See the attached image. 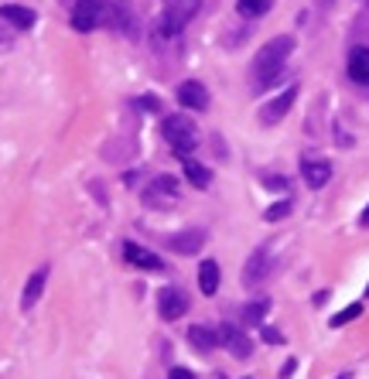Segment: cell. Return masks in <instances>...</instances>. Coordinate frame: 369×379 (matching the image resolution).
Returning <instances> with one entry per match:
<instances>
[{
  "label": "cell",
  "mask_w": 369,
  "mask_h": 379,
  "mask_svg": "<svg viewBox=\"0 0 369 379\" xmlns=\"http://www.w3.org/2000/svg\"><path fill=\"white\" fill-rule=\"evenodd\" d=\"M294 52V38L291 35H277V38H270L264 48L257 52L253 58V86L257 89H270V86H277L280 82V75H284V65H287V58Z\"/></svg>",
  "instance_id": "cell-1"
},
{
  "label": "cell",
  "mask_w": 369,
  "mask_h": 379,
  "mask_svg": "<svg viewBox=\"0 0 369 379\" xmlns=\"http://www.w3.org/2000/svg\"><path fill=\"white\" fill-rule=\"evenodd\" d=\"M161 133H164V140L171 144V151L181 154V158H188V154L195 151V144H199V127H195L185 113H171V116H164Z\"/></svg>",
  "instance_id": "cell-2"
},
{
  "label": "cell",
  "mask_w": 369,
  "mask_h": 379,
  "mask_svg": "<svg viewBox=\"0 0 369 379\" xmlns=\"http://www.w3.org/2000/svg\"><path fill=\"white\" fill-rule=\"evenodd\" d=\"M103 21V0H75L72 7V28L79 35H89Z\"/></svg>",
  "instance_id": "cell-3"
},
{
  "label": "cell",
  "mask_w": 369,
  "mask_h": 379,
  "mask_svg": "<svg viewBox=\"0 0 369 379\" xmlns=\"http://www.w3.org/2000/svg\"><path fill=\"white\" fill-rule=\"evenodd\" d=\"M294 100H298V82H294V86H287L280 96H273V100H270V103L260 109V123H264V127H273V123H280V120L291 113Z\"/></svg>",
  "instance_id": "cell-4"
},
{
  "label": "cell",
  "mask_w": 369,
  "mask_h": 379,
  "mask_svg": "<svg viewBox=\"0 0 369 379\" xmlns=\"http://www.w3.org/2000/svg\"><path fill=\"white\" fill-rule=\"evenodd\" d=\"M158 311L164 322H178V318L188 311V297H185L178 287H164L158 294Z\"/></svg>",
  "instance_id": "cell-5"
},
{
  "label": "cell",
  "mask_w": 369,
  "mask_h": 379,
  "mask_svg": "<svg viewBox=\"0 0 369 379\" xmlns=\"http://www.w3.org/2000/svg\"><path fill=\"white\" fill-rule=\"evenodd\" d=\"M219 331H222V345L229 349L233 359H250V355H253V342H250V335H246L243 328L222 325Z\"/></svg>",
  "instance_id": "cell-6"
},
{
  "label": "cell",
  "mask_w": 369,
  "mask_h": 379,
  "mask_svg": "<svg viewBox=\"0 0 369 379\" xmlns=\"http://www.w3.org/2000/svg\"><path fill=\"white\" fill-rule=\"evenodd\" d=\"M178 103H181L185 109L202 113V109H209V89H206L199 79H188V82L178 86Z\"/></svg>",
  "instance_id": "cell-7"
},
{
  "label": "cell",
  "mask_w": 369,
  "mask_h": 379,
  "mask_svg": "<svg viewBox=\"0 0 369 379\" xmlns=\"http://www.w3.org/2000/svg\"><path fill=\"white\" fill-rule=\"evenodd\" d=\"M123 257H127V264H134L137 270H151V273L164 270V260H161L158 253L144 250L141 243H123Z\"/></svg>",
  "instance_id": "cell-8"
},
{
  "label": "cell",
  "mask_w": 369,
  "mask_h": 379,
  "mask_svg": "<svg viewBox=\"0 0 369 379\" xmlns=\"http://www.w3.org/2000/svg\"><path fill=\"white\" fill-rule=\"evenodd\" d=\"M206 246V229H185V232H174L168 239V250L171 253H181V257H192Z\"/></svg>",
  "instance_id": "cell-9"
},
{
  "label": "cell",
  "mask_w": 369,
  "mask_h": 379,
  "mask_svg": "<svg viewBox=\"0 0 369 379\" xmlns=\"http://www.w3.org/2000/svg\"><path fill=\"white\" fill-rule=\"evenodd\" d=\"M267 273H270V250L260 246V250L250 253V260H246V267H243V284H246V287H257Z\"/></svg>",
  "instance_id": "cell-10"
},
{
  "label": "cell",
  "mask_w": 369,
  "mask_h": 379,
  "mask_svg": "<svg viewBox=\"0 0 369 379\" xmlns=\"http://www.w3.org/2000/svg\"><path fill=\"white\" fill-rule=\"evenodd\" d=\"M174 198H178V178H171V174H161L158 181L144 192V202L147 205H168Z\"/></svg>",
  "instance_id": "cell-11"
},
{
  "label": "cell",
  "mask_w": 369,
  "mask_h": 379,
  "mask_svg": "<svg viewBox=\"0 0 369 379\" xmlns=\"http://www.w3.org/2000/svg\"><path fill=\"white\" fill-rule=\"evenodd\" d=\"M0 21H7L21 31H31L38 24V14L31 7H21V3H0Z\"/></svg>",
  "instance_id": "cell-12"
},
{
  "label": "cell",
  "mask_w": 369,
  "mask_h": 379,
  "mask_svg": "<svg viewBox=\"0 0 369 379\" xmlns=\"http://www.w3.org/2000/svg\"><path fill=\"white\" fill-rule=\"evenodd\" d=\"M301 174L308 181V188H325L332 181V161H321V158H305L301 161Z\"/></svg>",
  "instance_id": "cell-13"
},
{
  "label": "cell",
  "mask_w": 369,
  "mask_h": 379,
  "mask_svg": "<svg viewBox=\"0 0 369 379\" xmlns=\"http://www.w3.org/2000/svg\"><path fill=\"white\" fill-rule=\"evenodd\" d=\"M345 68H349V79H352L356 86H369V48L366 45H356V48L349 52Z\"/></svg>",
  "instance_id": "cell-14"
},
{
  "label": "cell",
  "mask_w": 369,
  "mask_h": 379,
  "mask_svg": "<svg viewBox=\"0 0 369 379\" xmlns=\"http://www.w3.org/2000/svg\"><path fill=\"white\" fill-rule=\"evenodd\" d=\"M45 284H48V267H38V270L28 277L24 294H21V308H24V311H31V308L38 304V297L45 294Z\"/></svg>",
  "instance_id": "cell-15"
},
{
  "label": "cell",
  "mask_w": 369,
  "mask_h": 379,
  "mask_svg": "<svg viewBox=\"0 0 369 379\" xmlns=\"http://www.w3.org/2000/svg\"><path fill=\"white\" fill-rule=\"evenodd\" d=\"M188 342H192L199 352H212L215 345H222V331L212 325H192L188 328Z\"/></svg>",
  "instance_id": "cell-16"
},
{
  "label": "cell",
  "mask_w": 369,
  "mask_h": 379,
  "mask_svg": "<svg viewBox=\"0 0 369 379\" xmlns=\"http://www.w3.org/2000/svg\"><path fill=\"white\" fill-rule=\"evenodd\" d=\"M219 280H222V270H219V264L215 260H202V267H199V290L212 297L215 290H219Z\"/></svg>",
  "instance_id": "cell-17"
},
{
  "label": "cell",
  "mask_w": 369,
  "mask_h": 379,
  "mask_svg": "<svg viewBox=\"0 0 369 379\" xmlns=\"http://www.w3.org/2000/svg\"><path fill=\"white\" fill-rule=\"evenodd\" d=\"M181 167H185V178L195 185V188H209L212 185V171L206 167L202 161H195V158H185L181 161Z\"/></svg>",
  "instance_id": "cell-18"
},
{
  "label": "cell",
  "mask_w": 369,
  "mask_h": 379,
  "mask_svg": "<svg viewBox=\"0 0 369 379\" xmlns=\"http://www.w3.org/2000/svg\"><path fill=\"white\" fill-rule=\"evenodd\" d=\"M267 311H270V301H267V297H257V301H250V304L243 308V325H264Z\"/></svg>",
  "instance_id": "cell-19"
},
{
  "label": "cell",
  "mask_w": 369,
  "mask_h": 379,
  "mask_svg": "<svg viewBox=\"0 0 369 379\" xmlns=\"http://www.w3.org/2000/svg\"><path fill=\"white\" fill-rule=\"evenodd\" d=\"M270 7H273V0H236V10L243 17H264Z\"/></svg>",
  "instance_id": "cell-20"
},
{
  "label": "cell",
  "mask_w": 369,
  "mask_h": 379,
  "mask_svg": "<svg viewBox=\"0 0 369 379\" xmlns=\"http://www.w3.org/2000/svg\"><path fill=\"white\" fill-rule=\"evenodd\" d=\"M363 315V304H349V308H342L335 318H332V328H342V325H349V322H356Z\"/></svg>",
  "instance_id": "cell-21"
},
{
  "label": "cell",
  "mask_w": 369,
  "mask_h": 379,
  "mask_svg": "<svg viewBox=\"0 0 369 379\" xmlns=\"http://www.w3.org/2000/svg\"><path fill=\"white\" fill-rule=\"evenodd\" d=\"M291 209H294V205H291L287 198H284V202H273V205L264 212V219H267V222H280V219L291 216Z\"/></svg>",
  "instance_id": "cell-22"
},
{
  "label": "cell",
  "mask_w": 369,
  "mask_h": 379,
  "mask_svg": "<svg viewBox=\"0 0 369 379\" xmlns=\"http://www.w3.org/2000/svg\"><path fill=\"white\" fill-rule=\"evenodd\" d=\"M260 335H264V342H270V345H284V335H280L277 328L264 325V331H260Z\"/></svg>",
  "instance_id": "cell-23"
},
{
  "label": "cell",
  "mask_w": 369,
  "mask_h": 379,
  "mask_svg": "<svg viewBox=\"0 0 369 379\" xmlns=\"http://www.w3.org/2000/svg\"><path fill=\"white\" fill-rule=\"evenodd\" d=\"M264 185H270L273 192H280V188H287V178H280V174H264Z\"/></svg>",
  "instance_id": "cell-24"
},
{
  "label": "cell",
  "mask_w": 369,
  "mask_h": 379,
  "mask_svg": "<svg viewBox=\"0 0 369 379\" xmlns=\"http://www.w3.org/2000/svg\"><path fill=\"white\" fill-rule=\"evenodd\" d=\"M168 379H195V373H192V369H185V366H174V369L168 373Z\"/></svg>",
  "instance_id": "cell-25"
},
{
  "label": "cell",
  "mask_w": 369,
  "mask_h": 379,
  "mask_svg": "<svg viewBox=\"0 0 369 379\" xmlns=\"http://www.w3.org/2000/svg\"><path fill=\"white\" fill-rule=\"evenodd\" d=\"M294 369H298V362H294V359H287V362H284V369H280V379H287Z\"/></svg>",
  "instance_id": "cell-26"
},
{
  "label": "cell",
  "mask_w": 369,
  "mask_h": 379,
  "mask_svg": "<svg viewBox=\"0 0 369 379\" xmlns=\"http://www.w3.org/2000/svg\"><path fill=\"white\" fill-rule=\"evenodd\" d=\"M144 109H161V100H151V96H144V100H137Z\"/></svg>",
  "instance_id": "cell-27"
},
{
  "label": "cell",
  "mask_w": 369,
  "mask_h": 379,
  "mask_svg": "<svg viewBox=\"0 0 369 379\" xmlns=\"http://www.w3.org/2000/svg\"><path fill=\"white\" fill-rule=\"evenodd\" d=\"M359 225H363V229H369V205L363 209V216H359Z\"/></svg>",
  "instance_id": "cell-28"
},
{
  "label": "cell",
  "mask_w": 369,
  "mask_h": 379,
  "mask_svg": "<svg viewBox=\"0 0 369 379\" xmlns=\"http://www.w3.org/2000/svg\"><path fill=\"white\" fill-rule=\"evenodd\" d=\"M335 379H352V373H342V376H335Z\"/></svg>",
  "instance_id": "cell-29"
},
{
  "label": "cell",
  "mask_w": 369,
  "mask_h": 379,
  "mask_svg": "<svg viewBox=\"0 0 369 379\" xmlns=\"http://www.w3.org/2000/svg\"><path fill=\"white\" fill-rule=\"evenodd\" d=\"M318 3H325V7H328V3H332V0H318Z\"/></svg>",
  "instance_id": "cell-30"
},
{
  "label": "cell",
  "mask_w": 369,
  "mask_h": 379,
  "mask_svg": "<svg viewBox=\"0 0 369 379\" xmlns=\"http://www.w3.org/2000/svg\"><path fill=\"white\" fill-rule=\"evenodd\" d=\"M181 3H185V0H181ZM188 3H199V0H188Z\"/></svg>",
  "instance_id": "cell-31"
},
{
  "label": "cell",
  "mask_w": 369,
  "mask_h": 379,
  "mask_svg": "<svg viewBox=\"0 0 369 379\" xmlns=\"http://www.w3.org/2000/svg\"><path fill=\"white\" fill-rule=\"evenodd\" d=\"M219 379H222V376H219Z\"/></svg>",
  "instance_id": "cell-32"
},
{
  "label": "cell",
  "mask_w": 369,
  "mask_h": 379,
  "mask_svg": "<svg viewBox=\"0 0 369 379\" xmlns=\"http://www.w3.org/2000/svg\"><path fill=\"white\" fill-rule=\"evenodd\" d=\"M366 3H369V0H366Z\"/></svg>",
  "instance_id": "cell-33"
}]
</instances>
